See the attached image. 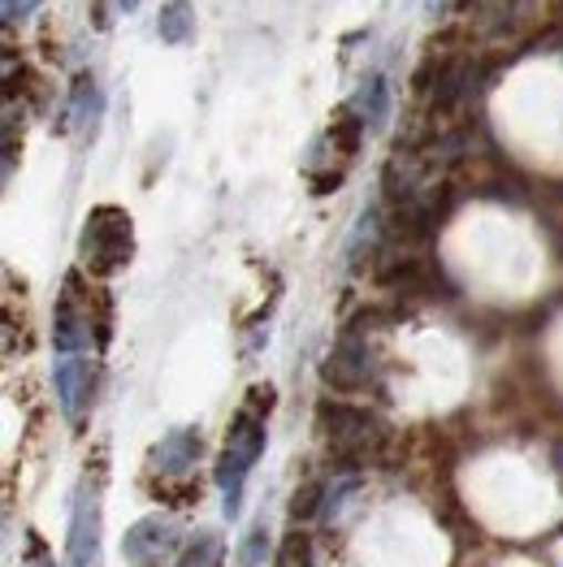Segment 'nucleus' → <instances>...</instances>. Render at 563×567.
Instances as JSON below:
<instances>
[{"label":"nucleus","instance_id":"8","mask_svg":"<svg viewBox=\"0 0 563 567\" xmlns=\"http://www.w3.org/2000/svg\"><path fill=\"white\" fill-rule=\"evenodd\" d=\"M199 455H204V437H199V429H174V433L156 446V464H161V473L165 476H187Z\"/></svg>","mask_w":563,"mask_h":567},{"label":"nucleus","instance_id":"9","mask_svg":"<svg viewBox=\"0 0 563 567\" xmlns=\"http://www.w3.org/2000/svg\"><path fill=\"white\" fill-rule=\"evenodd\" d=\"M351 109L360 113V122H365L369 131H381L386 117H390V87H386V79H381V74H369V79L360 83L356 100H351Z\"/></svg>","mask_w":563,"mask_h":567},{"label":"nucleus","instance_id":"1","mask_svg":"<svg viewBox=\"0 0 563 567\" xmlns=\"http://www.w3.org/2000/svg\"><path fill=\"white\" fill-rule=\"evenodd\" d=\"M135 256V221L126 208L117 204H95L83 221V238H79V260L92 278H113L131 265Z\"/></svg>","mask_w":563,"mask_h":567},{"label":"nucleus","instance_id":"17","mask_svg":"<svg viewBox=\"0 0 563 567\" xmlns=\"http://www.w3.org/2000/svg\"><path fill=\"white\" fill-rule=\"evenodd\" d=\"M31 546H35V550H31V564H27V567H57V564H52V559L44 555V550H40V537H31Z\"/></svg>","mask_w":563,"mask_h":567},{"label":"nucleus","instance_id":"15","mask_svg":"<svg viewBox=\"0 0 563 567\" xmlns=\"http://www.w3.org/2000/svg\"><path fill=\"white\" fill-rule=\"evenodd\" d=\"M265 550H269V533H265V524H256L243 542V567H256L265 559Z\"/></svg>","mask_w":563,"mask_h":567},{"label":"nucleus","instance_id":"16","mask_svg":"<svg viewBox=\"0 0 563 567\" xmlns=\"http://www.w3.org/2000/svg\"><path fill=\"white\" fill-rule=\"evenodd\" d=\"M40 9V0H0V13H4V27H18L22 18H31Z\"/></svg>","mask_w":563,"mask_h":567},{"label":"nucleus","instance_id":"7","mask_svg":"<svg viewBox=\"0 0 563 567\" xmlns=\"http://www.w3.org/2000/svg\"><path fill=\"white\" fill-rule=\"evenodd\" d=\"M95 559H100V503L83 485L70 520V567H95Z\"/></svg>","mask_w":563,"mask_h":567},{"label":"nucleus","instance_id":"6","mask_svg":"<svg viewBox=\"0 0 563 567\" xmlns=\"http://www.w3.org/2000/svg\"><path fill=\"white\" fill-rule=\"evenodd\" d=\"M57 399H61V412L70 421H83V412L92 408V394H95V364L88 355H61L57 364Z\"/></svg>","mask_w":563,"mask_h":567},{"label":"nucleus","instance_id":"14","mask_svg":"<svg viewBox=\"0 0 563 567\" xmlns=\"http://www.w3.org/2000/svg\"><path fill=\"white\" fill-rule=\"evenodd\" d=\"M278 567H313L308 537H304V533H290V537L278 546Z\"/></svg>","mask_w":563,"mask_h":567},{"label":"nucleus","instance_id":"3","mask_svg":"<svg viewBox=\"0 0 563 567\" xmlns=\"http://www.w3.org/2000/svg\"><path fill=\"white\" fill-rule=\"evenodd\" d=\"M317 425H321L329 446L342 451V455H365V451H373L377 442L386 437V429H381V421H377L373 412L347 408V403H326L321 416H317Z\"/></svg>","mask_w":563,"mask_h":567},{"label":"nucleus","instance_id":"2","mask_svg":"<svg viewBox=\"0 0 563 567\" xmlns=\"http://www.w3.org/2000/svg\"><path fill=\"white\" fill-rule=\"evenodd\" d=\"M265 442H269L265 421L252 416V412H238L231 433H226V451H222V460H217V485H222V494H226V512H231V516H235L238 503H243V485H247L252 464L265 455Z\"/></svg>","mask_w":563,"mask_h":567},{"label":"nucleus","instance_id":"18","mask_svg":"<svg viewBox=\"0 0 563 567\" xmlns=\"http://www.w3.org/2000/svg\"><path fill=\"white\" fill-rule=\"evenodd\" d=\"M117 9H140V0H117Z\"/></svg>","mask_w":563,"mask_h":567},{"label":"nucleus","instance_id":"4","mask_svg":"<svg viewBox=\"0 0 563 567\" xmlns=\"http://www.w3.org/2000/svg\"><path fill=\"white\" fill-rule=\"evenodd\" d=\"M174 524L161 520V516H147V520L131 524L126 537H122V555L131 567H165V559L174 555Z\"/></svg>","mask_w":563,"mask_h":567},{"label":"nucleus","instance_id":"11","mask_svg":"<svg viewBox=\"0 0 563 567\" xmlns=\"http://www.w3.org/2000/svg\"><path fill=\"white\" fill-rule=\"evenodd\" d=\"M95 109H100V92H95L92 74H79L74 87H70V109H65V122L79 126V131H92Z\"/></svg>","mask_w":563,"mask_h":567},{"label":"nucleus","instance_id":"12","mask_svg":"<svg viewBox=\"0 0 563 567\" xmlns=\"http://www.w3.org/2000/svg\"><path fill=\"white\" fill-rule=\"evenodd\" d=\"M217 564H222V537L217 533H199L187 550H183V559H178V567H217Z\"/></svg>","mask_w":563,"mask_h":567},{"label":"nucleus","instance_id":"13","mask_svg":"<svg viewBox=\"0 0 563 567\" xmlns=\"http://www.w3.org/2000/svg\"><path fill=\"white\" fill-rule=\"evenodd\" d=\"M321 512H326V485L321 481H308L304 489H295V498H290V516L295 520H313Z\"/></svg>","mask_w":563,"mask_h":567},{"label":"nucleus","instance_id":"5","mask_svg":"<svg viewBox=\"0 0 563 567\" xmlns=\"http://www.w3.org/2000/svg\"><path fill=\"white\" fill-rule=\"evenodd\" d=\"M321 378H326L334 390H360V385H369V342H365V333L356 330V326L334 342Z\"/></svg>","mask_w":563,"mask_h":567},{"label":"nucleus","instance_id":"10","mask_svg":"<svg viewBox=\"0 0 563 567\" xmlns=\"http://www.w3.org/2000/svg\"><path fill=\"white\" fill-rule=\"evenodd\" d=\"M156 35H161L165 44H187L191 35H195V9H191V0H165V4H161Z\"/></svg>","mask_w":563,"mask_h":567}]
</instances>
